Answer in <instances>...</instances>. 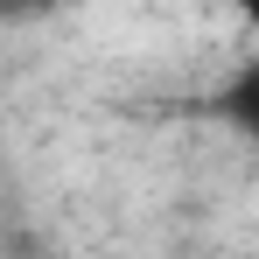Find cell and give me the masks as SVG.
Listing matches in <instances>:
<instances>
[{
    "label": "cell",
    "mask_w": 259,
    "mask_h": 259,
    "mask_svg": "<svg viewBox=\"0 0 259 259\" xmlns=\"http://www.w3.org/2000/svg\"><path fill=\"white\" fill-rule=\"evenodd\" d=\"M217 112L245 133V140H259V56L231 70V84H224V98H217Z\"/></svg>",
    "instance_id": "6da1fadb"
},
{
    "label": "cell",
    "mask_w": 259,
    "mask_h": 259,
    "mask_svg": "<svg viewBox=\"0 0 259 259\" xmlns=\"http://www.w3.org/2000/svg\"><path fill=\"white\" fill-rule=\"evenodd\" d=\"M42 0H0V14H35Z\"/></svg>",
    "instance_id": "7a4b0ae2"
},
{
    "label": "cell",
    "mask_w": 259,
    "mask_h": 259,
    "mask_svg": "<svg viewBox=\"0 0 259 259\" xmlns=\"http://www.w3.org/2000/svg\"><path fill=\"white\" fill-rule=\"evenodd\" d=\"M238 14H245V28H259V0H231Z\"/></svg>",
    "instance_id": "3957f363"
}]
</instances>
